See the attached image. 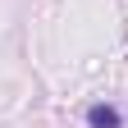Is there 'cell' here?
Masks as SVG:
<instances>
[{
    "instance_id": "obj_1",
    "label": "cell",
    "mask_w": 128,
    "mask_h": 128,
    "mask_svg": "<svg viewBox=\"0 0 128 128\" xmlns=\"http://www.w3.org/2000/svg\"><path fill=\"white\" fill-rule=\"evenodd\" d=\"M87 124H92V128H119V110H110V105H92V110H87Z\"/></svg>"
}]
</instances>
